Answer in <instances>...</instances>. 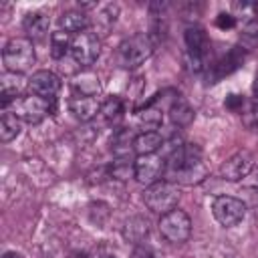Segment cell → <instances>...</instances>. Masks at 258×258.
Listing matches in <instances>:
<instances>
[{
    "label": "cell",
    "mask_w": 258,
    "mask_h": 258,
    "mask_svg": "<svg viewBox=\"0 0 258 258\" xmlns=\"http://www.w3.org/2000/svg\"><path fill=\"white\" fill-rule=\"evenodd\" d=\"M24 89V79L22 75L16 73H4L0 81V97H2V107H6L10 101H18L20 93Z\"/></svg>",
    "instance_id": "2e32d148"
},
{
    "label": "cell",
    "mask_w": 258,
    "mask_h": 258,
    "mask_svg": "<svg viewBox=\"0 0 258 258\" xmlns=\"http://www.w3.org/2000/svg\"><path fill=\"white\" fill-rule=\"evenodd\" d=\"M18 133H20V119L14 113L4 111L2 113V119H0V139L4 143H8L14 137H18Z\"/></svg>",
    "instance_id": "cb8c5ba5"
},
{
    "label": "cell",
    "mask_w": 258,
    "mask_h": 258,
    "mask_svg": "<svg viewBox=\"0 0 258 258\" xmlns=\"http://www.w3.org/2000/svg\"><path fill=\"white\" fill-rule=\"evenodd\" d=\"M69 109L79 121H91L101 111V105L97 97H71Z\"/></svg>",
    "instance_id": "5bb4252c"
},
{
    "label": "cell",
    "mask_w": 258,
    "mask_h": 258,
    "mask_svg": "<svg viewBox=\"0 0 258 258\" xmlns=\"http://www.w3.org/2000/svg\"><path fill=\"white\" fill-rule=\"evenodd\" d=\"M2 60L8 73H16L22 75L26 71L32 69V64L36 62V52L32 46L30 38H10L2 50Z\"/></svg>",
    "instance_id": "7a4b0ae2"
},
{
    "label": "cell",
    "mask_w": 258,
    "mask_h": 258,
    "mask_svg": "<svg viewBox=\"0 0 258 258\" xmlns=\"http://www.w3.org/2000/svg\"><path fill=\"white\" fill-rule=\"evenodd\" d=\"M131 258H161V256L153 246L141 242V244H135V248L131 252Z\"/></svg>",
    "instance_id": "83f0119b"
},
{
    "label": "cell",
    "mask_w": 258,
    "mask_h": 258,
    "mask_svg": "<svg viewBox=\"0 0 258 258\" xmlns=\"http://www.w3.org/2000/svg\"><path fill=\"white\" fill-rule=\"evenodd\" d=\"M48 26H50V20L42 12H30L24 16V22H22V28L30 40H42L44 36H48Z\"/></svg>",
    "instance_id": "9a60e30c"
},
{
    "label": "cell",
    "mask_w": 258,
    "mask_h": 258,
    "mask_svg": "<svg viewBox=\"0 0 258 258\" xmlns=\"http://www.w3.org/2000/svg\"><path fill=\"white\" fill-rule=\"evenodd\" d=\"M52 111L50 107V101L42 99V97H36V95H30V97H24V99H18L16 101V111L14 115L30 125H36L40 123L48 113Z\"/></svg>",
    "instance_id": "8fae6325"
},
{
    "label": "cell",
    "mask_w": 258,
    "mask_h": 258,
    "mask_svg": "<svg viewBox=\"0 0 258 258\" xmlns=\"http://www.w3.org/2000/svg\"><path fill=\"white\" fill-rule=\"evenodd\" d=\"M165 163L169 181L173 183H196L206 175V169L202 165V149L194 143H179L177 147H173Z\"/></svg>",
    "instance_id": "6da1fadb"
},
{
    "label": "cell",
    "mask_w": 258,
    "mask_h": 258,
    "mask_svg": "<svg viewBox=\"0 0 258 258\" xmlns=\"http://www.w3.org/2000/svg\"><path fill=\"white\" fill-rule=\"evenodd\" d=\"M117 12H119V8H117L115 4H109V6H105V8L99 12V16H97V24H103L105 28H111V26L115 24Z\"/></svg>",
    "instance_id": "4316f807"
},
{
    "label": "cell",
    "mask_w": 258,
    "mask_h": 258,
    "mask_svg": "<svg viewBox=\"0 0 258 258\" xmlns=\"http://www.w3.org/2000/svg\"><path fill=\"white\" fill-rule=\"evenodd\" d=\"M169 117H171V121L177 127H185V125H189L194 121V109L189 107L187 101L175 97L173 103H171V107H169Z\"/></svg>",
    "instance_id": "7402d4cb"
},
{
    "label": "cell",
    "mask_w": 258,
    "mask_h": 258,
    "mask_svg": "<svg viewBox=\"0 0 258 258\" xmlns=\"http://www.w3.org/2000/svg\"><path fill=\"white\" fill-rule=\"evenodd\" d=\"M101 113H103L105 119H109V121L119 119V117L123 115V103H121V99H119V97L107 99V101L101 105Z\"/></svg>",
    "instance_id": "484cf974"
},
{
    "label": "cell",
    "mask_w": 258,
    "mask_h": 258,
    "mask_svg": "<svg viewBox=\"0 0 258 258\" xmlns=\"http://www.w3.org/2000/svg\"><path fill=\"white\" fill-rule=\"evenodd\" d=\"M133 139H135V135L131 129H123V127L117 129L111 137V151L117 157H127L129 151L133 149Z\"/></svg>",
    "instance_id": "44dd1931"
},
{
    "label": "cell",
    "mask_w": 258,
    "mask_h": 258,
    "mask_svg": "<svg viewBox=\"0 0 258 258\" xmlns=\"http://www.w3.org/2000/svg\"><path fill=\"white\" fill-rule=\"evenodd\" d=\"M99 52H101V40H99V36L95 32L83 30V32L73 36L71 56L77 60V64L81 69L83 67H91L99 58Z\"/></svg>",
    "instance_id": "52a82bcc"
},
{
    "label": "cell",
    "mask_w": 258,
    "mask_h": 258,
    "mask_svg": "<svg viewBox=\"0 0 258 258\" xmlns=\"http://www.w3.org/2000/svg\"><path fill=\"white\" fill-rule=\"evenodd\" d=\"M216 26L222 28V30H228V28H234L236 26V18L232 14H226V12H220L216 16Z\"/></svg>",
    "instance_id": "f1b7e54d"
},
{
    "label": "cell",
    "mask_w": 258,
    "mask_h": 258,
    "mask_svg": "<svg viewBox=\"0 0 258 258\" xmlns=\"http://www.w3.org/2000/svg\"><path fill=\"white\" fill-rule=\"evenodd\" d=\"M143 202L151 212H157L163 216V214L175 210V206L179 202V187H177V183H173L169 179H161V181L145 187Z\"/></svg>",
    "instance_id": "277c9868"
},
{
    "label": "cell",
    "mask_w": 258,
    "mask_h": 258,
    "mask_svg": "<svg viewBox=\"0 0 258 258\" xmlns=\"http://www.w3.org/2000/svg\"><path fill=\"white\" fill-rule=\"evenodd\" d=\"M208 52H210V38L206 30L200 26L185 28V67L194 73L206 71Z\"/></svg>",
    "instance_id": "3957f363"
},
{
    "label": "cell",
    "mask_w": 258,
    "mask_h": 258,
    "mask_svg": "<svg viewBox=\"0 0 258 258\" xmlns=\"http://www.w3.org/2000/svg\"><path fill=\"white\" fill-rule=\"evenodd\" d=\"M73 97H97L101 93L99 79L93 73H83L73 79Z\"/></svg>",
    "instance_id": "e0dca14e"
},
{
    "label": "cell",
    "mask_w": 258,
    "mask_h": 258,
    "mask_svg": "<svg viewBox=\"0 0 258 258\" xmlns=\"http://www.w3.org/2000/svg\"><path fill=\"white\" fill-rule=\"evenodd\" d=\"M2 258H22V254H18V252H4Z\"/></svg>",
    "instance_id": "4dcf8cb0"
},
{
    "label": "cell",
    "mask_w": 258,
    "mask_h": 258,
    "mask_svg": "<svg viewBox=\"0 0 258 258\" xmlns=\"http://www.w3.org/2000/svg\"><path fill=\"white\" fill-rule=\"evenodd\" d=\"M153 52V42L149 34H133L125 38L117 48V62L123 69H135L145 62Z\"/></svg>",
    "instance_id": "5b68a950"
},
{
    "label": "cell",
    "mask_w": 258,
    "mask_h": 258,
    "mask_svg": "<svg viewBox=\"0 0 258 258\" xmlns=\"http://www.w3.org/2000/svg\"><path fill=\"white\" fill-rule=\"evenodd\" d=\"M58 22H60V30L71 32V34H79V32L87 30V26H89L87 14L85 12H79V10H69V12L60 14Z\"/></svg>",
    "instance_id": "d6986e66"
},
{
    "label": "cell",
    "mask_w": 258,
    "mask_h": 258,
    "mask_svg": "<svg viewBox=\"0 0 258 258\" xmlns=\"http://www.w3.org/2000/svg\"><path fill=\"white\" fill-rule=\"evenodd\" d=\"M167 163L161 155L149 153V155H139L135 159V179L145 185H153L161 181V175L165 171Z\"/></svg>",
    "instance_id": "9c48e42d"
},
{
    "label": "cell",
    "mask_w": 258,
    "mask_h": 258,
    "mask_svg": "<svg viewBox=\"0 0 258 258\" xmlns=\"http://www.w3.org/2000/svg\"><path fill=\"white\" fill-rule=\"evenodd\" d=\"M28 89L36 97H42L46 101H54V97L60 91V79L50 71H36L28 79Z\"/></svg>",
    "instance_id": "7c38bea8"
},
{
    "label": "cell",
    "mask_w": 258,
    "mask_h": 258,
    "mask_svg": "<svg viewBox=\"0 0 258 258\" xmlns=\"http://www.w3.org/2000/svg\"><path fill=\"white\" fill-rule=\"evenodd\" d=\"M73 36L71 32H64V30H56L50 34V54L56 58V60H62L67 56V52H71V42H73Z\"/></svg>",
    "instance_id": "603a6c76"
},
{
    "label": "cell",
    "mask_w": 258,
    "mask_h": 258,
    "mask_svg": "<svg viewBox=\"0 0 258 258\" xmlns=\"http://www.w3.org/2000/svg\"><path fill=\"white\" fill-rule=\"evenodd\" d=\"M161 145H163V139H161V135L157 131H143V133L135 135V139H133V151L137 155L155 153Z\"/></svg>",
    "instance_id": "ac0fdd59"
},
{
    "label": "cell",
    "mask_w": 258,
    "mask_h": 258,
    "mask_svg": "<svg viewBox=\"0 0 258 258\" xmlns=\"http://www.w3.org/2000/svg\"><path fill=\"white\" fill-rule=\"evenodd\" d=\"M159 234L171 244H183L191 236V220L183 210H171L159 218Z\"/></svg>",
    "instance_id": "8992f818"
},
{
    "label": "cell",
    "mask_w": 258,
    "mask_h": 258,
    "mask_svg": "<svg viewBox=\"0 0 258 258\" xmlns=\"http://www.w3.org/2000/svg\"><path fill=\"white\" fill-rule=\"evenodd\" d=\"M254 161H252V155L246 153V151H238L234 153L230 159H226L220 167V175L228 181H238L242 177H246L252 169Z\"/></svg>",
    "instance_id": "4fadbf2b"
},
{
    "label": "cell",
    "mask_w": 258,
    "mask_h": 258,
    "mask_svg": "<svg viewBox=\"0 0 258 258\" xmlns=\"http://www.w3.org/2000/svg\"><path fill=\"white\" fill-rule=\"evenodd\" d=\"M93 258H121V254H119L117 248H111V246H99V248L93 252Z\"/></svg>",
    "instance_id": "f546056e"
},
{
    "label": "cell",
    "mask_w": 258,
    "mask_h": 258,
    "mask_svg": "<svg viewBox=\"0 0 258 258\" xmlns=\"http://www.w3.org/2000/svg\"><path fill=\"white\" fill-rule=\"evenodd\" d=\"M246 48H242V46H232L226 54H222L214 64H210V69H208V79H210V83H218L220 79H224V77H228V75H232L236 69H240L242 64H244V60H246Z\"/></svg>",
    "instance_id": "30bf717a"
},
{
    "label": "cell",
    "mask_w": 258,
    "mask_h": 258,
    "mask_svg": "<svg viewBox=\"0 0 258 258\" xmlns=\"http://www.w3.org/2000/svg\"><path fill=\"white\" fill-rule=\"evenodd\" d=\"M111 175L121 179V181L135 177V161L129 159V157H117L111 163Z\"/></svg>",
    "instance_id": "d4e9b609"
},
{
    "label": "cell",
    "mask_w": 258,
    "mask_h": 258,
    "mask_svg": "<svg viewBox=\"0 0 258 258\" xmlns=\"http://www.w3.org/2000/svg\"><path fill=\"white\" fill-rule=\"evenodd\" d=\"M212 212H214V218L226 226V228H232L236 224H240L246 216V204L234 196H218L212 204Z\"/></svg>",
    "instance_id": "ba28073f"
},
{
    "label": "cell",
    "mask_w": 258,
    "mask_h": 258,
    "mask_svg": "<svg viewBox=\"0 0 258 258\" xmlns=\"http://www.w3.org/2000/svg\"><path fill=\"white\" fill-rule=\"evenodd\" d=\"M149 234V222L141 216H133L125 222L123 226V236L129 240V242H135V244H141L143 238Z\"/></svg>",
    "instance_id": "ffe728a7"
}]
</instances>
